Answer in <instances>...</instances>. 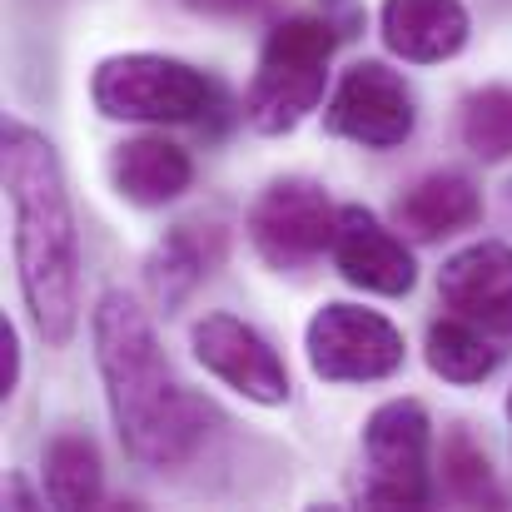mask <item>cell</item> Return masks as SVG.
I'll use <instances>...</instances> for the list:
<instances>
[{
  "instance_id": "obj_7",
  "label": "cell",
  "mask_w": 512,
  "mask_h": 512,
  "mask_svg": "<svg viewBox=\"0 0 512 512\" xmlns=\"http://www.w3.org/2000/svg\"><path fill=\"white\" fill-rule=\"evenodd\" d=\"M304 353L324 383H383L403 368L408 343L393 319L363 304H324L304 329Z\"/></svg>"
},
{
  "instance_id": "obj_22",
  "label": "cell",
  "mask_w": 512,
  "mask_h": 512,
  "mask_svg": "<svg viewBox=\"0 0 512 512\" xmlns=\"http://www.w3.org/2000/svg\"><path fill=\"white\" fill-rule=\"evenodd\" d=\"M5 508H35V493H30L20 478H10V483H5Z\"/></svg>"
},
{
  "instance_id": "obj_10",
  "label": "cell",
  "mask_w": 512,
  "mask_h": 512,
  "mask_svg": "<svg viewBox=\"0 0 512 512\" xmlns=\"http://www.w3.org/2000/svg\"><path fill=\"white\" fill-rule=\"evenodd\" d=\"M329 254H334V269H339L343 284H353L363 294L403 299L418 284V259L403 244V234L363 204H343L339 209V234H334Z\"/></svg>"
},
{
  "instance_id": "obj_6",
  "label": "cell",
  "mask_w": 512,
  "mask_h": 512,
  "mask_svg": "<svg viewBox=\"0 0 512 512\" xmlns=\"http://www.w3.org/2000/svg\"><path fill=\"white\" fill-rule=\"evenodd\" d=\"M249 244L274 274H304L319 264L324 249H334L339 234V209L314 179H274L254 209H249Z\"/></svg>"
},
{
  "instance_id": "obj_18",
  "label": "cell",
  "mask_w": 512,
  "mask_h": 512,
  "mask_svg": "<svg viewBox=\"0 0 512 512\" xmlns=\"http://www.w3.org/2000/svg\"><path fill=\"white\" fill-rule=\"evenodd\" d=\"M438 468H443V493L458 508H508V493H503V483H498L483 443L463 423H453L443 433V463Z\"/></svg>"
},
{
  "instance_id": "obj_13",
  "label": "cell",
  "mask_w": 512,
  "mask_h": 512,
  "mask_svg": "<svg viewBox=\"0 0 512 512\" xmlns=\"http://www.w3.org/2000/svg\"><path fill=\"white\" fill-rule=\"evenodd\" d=\"M483 219V189L458 170H433L393 199V229L413 244H443Z\"/></svg>"
},
{
  "instance_id": "obj_3",
  "label": "cell",
  "mask_w": 512,
  "mask_h": 512,
  "mask_svg": "<svg viewBox=\"0 0 512 512\" xmlns=\"http://www.w3.org/2000/svg\"><path fill=\"white\" fill-rule=\"evenodd\" d=\"M339 50V25L329 15H289L264 45L244 90V120L254 135H294L324 100L329 65Z\"/></svg>"
},
{
  "instance_id": "obj_1",
  "label": "cell",
  "mask_w": 512,
  "mask_h": 512,
  "mask_svg": "<svg viewBox=\"0 0 512 512\" xmlns=\"http://www.w3.org/2000/svg\"><path fill=\"white\" fill-rule=\"evenodd\" d=\"M95 363L105 378V403L125 453L140 468H179L199 453L209 408L174 378L170 353L135 294L110 289L95 304Z\"/></svg>"
},
{
  "instance_id": "obj_2",
  "label": "cell",
  "mask_w": 512,
  "mask_h": 512,
  "mask_svg": "<svg viewBox=\"0 0 512 512\" xmlns=\"http://www.w3.org/2000/svg\"><path fill=\"white\" fill-rule=\"evenodd\" d=\"M0 174L15 219V274L35 334L65 348L80 329V229L55 145L10 120L0 130Z\"/></svg>"
},
{
  "instance_id": "obj_16",
  "label": "cell",
  "mask_w": 512,
  "mask_h": 512,
  "mask_svg": "<svg viewBox=\"0 0 512 512\" xmlns=\"http://www.w3.org/2000/svg\"><path fill=\"white\" fill-rule=\"evenodd\" d=\"M45 503L60 512L105 503V458L100 443L80 428H65L45 443Z\"/></svg>"
},
{
  "instance_id": "obj_17",
  "label": "cell",
  "mask_w": 512,
  "mask_h": 512,
  "mask_svg": "<svg viewBox=\"0 0 512 512\" xmlns=\"http://www.w3.org/2000/svg\"><path fill=\"white\" fill-rule=\"evenodd\" d=\"M423 358L428 368L443 378V383H458V388H473V383H488L503 363V348L488 329L448 314L438 324H428V343H423Z\"/></svg>"
},
{
  "instance_id": "obj_19",
  "label": "cell",
  "mask_w": 512,
  "mask_h": 512,
  "mask_svg": "<svg viewBox=\"0 0 512 512\" xmlns=\"http://www.w3.org/2000/svg\"><path fill=\"white\" fill-rule=\"evenodd\" d=\"M458 140L473 160L503 165L512 160V85H483L458 105Z\"/></svg>"
},
{
  "instance_id": "obj_5",
  "label": "cell",
  "mask_w": 512,
  "mask_h": 512,
  "mask_svg": "<svg viewBox=\"0 0 512 512\" xmlns=\"http://www.w3.org/2000/svg\"><path fill=\"white\" fill-rule=\"evenodd\" d=\"M363 508L433 503V418L418 398H388L363 423Z\"/></svg>"
},
{
  "instance_id": "obj_15",
  "label": "cell",
  "mask_w": 512,
  "mask_h": 512,
  "mask_svg": "<svg viewBox=\"0 0 512 512\" xmlns=\"http://www.w3.org/2000/svg\"><path fill=\"white\" fill-rule=\"evenodd\" d=\"M219 264H224V229H214V224H174L170 234L155 244V254L145 264V279H150V294L165 304V314H174Z\"/></svg>"
},
{
  "instance_id": "obj_23",
  "label": "cell",
  "mask_w": 512,
  "mask_h": 512,
  "mask_svg": "<svg viewBox=\"0 0 512 512\" xmlns=\"http://www.w3.org/2000/svg\"><path fill=\"white\" fill-rule=\"evenodd\" d=\"M508 423H512V388H508Z\"/></svg>"
},
{
  "instance_id": "obj_8",
  "label": "cell",
  "mask_w": 512,
  "mask_h": 512,
  "mask_svg": "<svg viewBox=\"0 0 512 512\" xmlns=\"http://www.w3.org/2000/svg\"><path fill=\"white\" fill-rule=\"evenodd\" d=\"M413 125L418 100L408 80L383 60H353L324 105V130L358 150H398L413 140Z\"/></svg>"
},
{
  "instance_id": "obj_12",
  "label": "cell",
  "mask_w": 512,
  "mask_h": 512,
  "mask_svg": "<svg viewBox=\"0 0 512 512\" xmlns=\"http://www.w3.org/2000/svg\"><path fill=\"white\" fill-rule=\"evenodd\" d=\"M378 35H383L388 55H398L408 65H443L468 45L473 15L463 0H383Z\"/></svg>"
},
{
  "instance_id": "obj_4",
  "label": "cell",
  "mask_w": 512,
  "mask_h": 512,
  "mask_svg": "<svg viewBox=\"0 0 512 512\" xmlns=\"http://www.w3.org/2000/svg\"><path fill=\"white\" fill-rule=\"evenodd\" d=\"M90 100L105 120L125 125H199L219 105V85L189 60L125 50L95 65Z\"/></svg>"
},
{
  "instance_id": "obj_20",
  "label": "cell",
  "mask_w": 512,
  "mask_h": 512,
  "mask_svg": "<svg viewBox=\"0 0 512 512\" xmlns=\"http://www.w3.org/2000/svg\"><path fill=\"white\" fill-rule=\"evenodd\" d=\"M15 388H20V329L0 319V398H10Z\"/></svg>"
},
{
  "instance_id": "obj_14",
  "label": "cell",
  "mask_w": 512,
  "mask_h": 512,
  "mask_svg": "<svg viewBox=\"0 0 512 512\" xmlns=\"http://www.w3.org/2000/svg\"><path fill=\"white\" fill-rule=\"evenodd\" d=\"M110 184L135 209H165L194 184V160L165 135H135L110 150Z\"/></svg>"
},
{
  "instance_id": "obj_11",
  "label": "cell",
  "mask_w": 512,
  "mask_h": 512,
  "mask_svg": "<svg viewBox=\"0 0 512 512\" xmlns=\"http://www.w3.org/2000/svg\"><path fill=\"white\" fill-rule=\"evenodd\" d=\"M438 299L448 314L488 329L498 343H512V244L483 239L443 259Z\"/></svg>"
},
{
  "instance_id": "obj_9",
  "label": "cell",
  "mask_w": 512,
  "mask_h": 512,
  "mask_svg": "<svg viewBox=\"0 0 512 512\" xmlns=\"http://www.w3.org/2000/svg\"><path fill=\"white\" fill-rule=\"evenodd\" d=\"M189 348H194V363L204 373H214L224 388H234L239 398H249L259 408H279L294 393L289 363L279 358V348L264 339L254 324H244L234 314L194 319L189 324Z\"/></svg>"
},
{
  "instance_id": "obj_21",
  "label": "cell",
  "mask_w": 512,
  "mask_h": 512,
  "mask_svg": "<svg viewBox=\"0 0 512 512\" xmlns=\"http://www.w3.org/2000/svg\"><path fill=\"white\" fill-rule=\"evenodd\" d=\"M194 15H244V10H254L259 0H184Z\"/></svg>"
}]
</instances>
